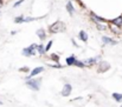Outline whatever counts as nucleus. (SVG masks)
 I'll return each instance as SVG.
<instances>
[{"label": "nucleus", "mask_w": 122, "mask_h": 107, "mask_svg": "<svg viewBox=\"0 0 122 107\" xmlns=\"http://www.w3.org/2000/svg\"><path fill=\"white\" fill-rule=\"evenodd\" d=\"M96 66H97V72L98 73H106L107 71L110 70V64L108 61H104V60H101Z\"/></svg>", "instance_id": "423d86ee"}, {"label": "nucleus", "mask_w": 122, "mask_h": 107, "mask_svg": "<svg viewBox=\"0 0 122 107\" xmlns=\"http://www.w3.org/2000/svg\"><path fill=\"white\" fill-rule=\"evenodd\" d=\"M101 41H102L103 45H110V46H115V45L119 44L117 40H115L114 38L108 36H101Z\"/></svg>", "instance_id": "0eeeda50"}, {"label": "nucleus", "mask_w": 122, "mask_h": 107, "mask_svg": "<svg viewBox=\"0 0 122 107\" xmlns=\"http://www.w3.org/2000/svg\"><path fill=\"white\" fill-rule=\"evenodd\" d=\"M17 33H18V31H12V32H11V36H15Z\"/></svg>", "instance_id": "c85d7f7f"}, {"label": "nucleus", "mask_w": 122, "mask_h": 107, "mask_svg": "<svg viewBox=\"0 0 122 107\" xmlns=\"http://www.w3.org/2000/svg\"><path fill=\"white\" fill-rule=\"evenodd\" d=\"M37 53H38L39 55H44V54H46V51H45V45H43V44L37 45Z\"/></svg>", "instance_id": "a211bd4d"}, {"label": "nucleus", "mask_w": 122, "mask_h": 107, "mask_svg": "<svg viewBox=\"0 0 122 107\" xmlns=\"http://www.w3.org/2000/svg\"><path fill=\"white\" fill-rule=\"evenodd\" d=\"M74 66H76V67H78V68H84V67H86L85 66V64H84V61L83 60H76V62H75V65Z\"/></svg>", "instance_id": "412c9836"}, {"label": "nucleus", "mask_w": 122, "mask_h": 107, "mask_svg": "<svg viewBox=\"0 0 122 107\" xmlns=\"http://www.w3.org/2000/svg\"><path fill=\"white\" fill-rule=\"evenodd\" d=\"M37 45L38 44H31L30 46L27 47H24L23 51H21V54L26 58H30V57H33L37 54Z\"/></svg>", "instance_id": "7ed1b4c3"}, {"label": "nucleus", "mask_w": 122, "mask_h": 107, "mask_svg": "<svg viewBox=\"0 0 122 107\" xmlns=\"http://www.w3.org/2000/svg\"><path fill=\"white\" fill-rule=\"evenodd\" d=\"M19 72H23V73H30V67H27V66H24V67H20L19 68Z\"/></svg>", "instance_id": "393cba45"}, {"label": "nucleus", "mask_w": 122, "mask_h": 107, "mask_svg": "<svg viewBox=\"0 0 122 107\" xmlns=\"http://www.w3.org/2000/svg\"><path fill=\"white\" fill-rule=\"evenodd\" d=\"M109 24V22H108ZM108 31H110L114 36H119L120 33H121V28H119V27H116V26H114V25H112V24H109V28H108Z\"/></svg>", "instance_id": "dca6fc26"}, {"label": "nucleus", "mask_w": 122, "mask_h": 107, "mask_svg": "<svg viewBox=\"0 0 122 107\" xmlns=\"http://www.w3.org/2000/svg\"><path fill=\"white\" fill-rule=\"evenodd\" d=\"M50 59L53 61V62H59V55L57 54V53H52V54H50Z\"/></svg>", "instance_id": "aec40b11"}, {"label": "nucleus", "mask_w": 122, "mask_h": 107, "mask_svg": "<svg viewBox=\"0 0 122 107\" xmlns=\"http://www.w3.org/2000/svg\"><path fill=\"white\" fill-rule=\"evenodd\" d=\"M0 105H2V101H0Z\"/></svg>", "instance_id": "c756f323"}, {"label": "nucleus", "mask_w": 122, "mask_h": 107, "mask_svg": "<svg viewBox=\"0 0 122 107\" xmlns=\"http://www.w3.org/2000/svg\"><path fill=\"white\" fill-rule=\"evenodd\" d=\"M71 92H72V85L69 84V82L64 84V86H63V88H62V91H61L62 97H69V95L71 94Z\"/></svg>", "instance_id": "9d476101"}, {"label": "nucleus", "mask_w": 122, "mask_h": 107, "mask_svg": "<svg viewBox=\"0 0 122 107\" xmlns=\"http://www.w3.org/2000/svg\"><path fill=\"white\" fill-rule=\"evenodd\" d=\"M41 78H31L29 80H26V86L27 88L38 92L41 89Z\"/></svg>", "instance_id": "f03ea898"}, {"label": "nucleus", "mask_w": 122, "mask_h": 107, "mask_svg": "<svg viewBox=\"0 0 122 107\" xmlns=\"http://www.w3.org/2000/svg\"><path fill=\"white\" fill-rule=\"evenodd\" d=\"M65 9H66V12H68V14H69L70 17L75 15V13H76V7H75L72 0H68V1H66V4H65Z\"/></svg>", "instance_id": "1a4fd4ad"}, {"label": "nucleus", "mask_w": 122, "mask_h": 107, "mask_svg": "<svg viewBox=\"0 0 122 107\" xmlns=\"http://www.w3.org/2000/svg\"><path fill=\"white\" fill-rule=\"evenodd\" d=\"M76 60H77L76 55H75V54H71V55H69V57L65 59V64H66L68 66H74L75 62H76Z\"/></svg>", "instance_id": "2eb2a0df"}, {"label": "nucleus", "mask_w": 122, "mask_h": 107, "mask_svg": "<svg viewBox=\"0 0 122 107\" xmlns=\"http://www.w3.org/2000/svg\"><path fill=\"white\" fill-rule=\"evenodd\" d=\"M86 67H92L96 66L100 61H101V55H96V57H91V58H86L83 60Z\"/></svg>", "instance_id": "39448f33"}, {"label": "nucleus", "mask_w": 122, "mask_h": 107, "mask_svg": "<svg viewBox=\"0 0 122 107\" xmlns=\"http://www.w3.org/2000/svg\"><path fill=\"white\" fill-rule=\"evenodd\" d=\"M89 20L92 22V24H96V22H109V20H107L106 18L98 15L96 12L94 11H89Z\"/></svg>", "instance_id": "20e7f679"}, {"label": "nucleus", "mask_w": 122, "mask_h": 107, "mask_svg": "<svg viewBox=\"0 0 122 107\" xmlns=\"http://www.w3.org/2000/svg\"><path fill=\"white\" fill-rule=\"evenodd\" d=\"M44 67L43 66H38V67H35L32 71L29 73V75H26L25 76V80H29V79H31V78H33V76H37V75H39L41 73H43L44 72Z\"/></svg>", "instance_id": "6e6552de"}, {"label": "nucleus", "mask_w": 122, "mask_h": 107, "mask_svg": "<svg viewBox=\"0 0 122 107\" xmlns=\"http://www.w3.org/2000/svg\"><path fill=\"white\" fill-rule=\"evenodd\" d=\"M50 67H52V68H63V66L59 64V62H55L53 65H51Z\"/></svg>", "instance_id": "a878e982"}, {"label": "nucleus", "mask_w": 122, "mask_h": 107, "mask_svg": "<svg viewBox=\"0 0 122 107\" xmlns=\"http://www.w3.org/2000/svg\"><path fill=\"white\" fill-rule=\"evenodd\" d=\"M77 38L81 40L82 42H86L88 41V39H89V36H88V33H86V31H84V30H81L78 33H77Z\"/></svg>", "instance_id": "4468645a"}, {"label": "nucleus", "mask_w": 122, "mask_h": 107, "mask_svg": "<svg viewBox=\"0 0 122 107\" xmlns=\"http://www.w3.org/2000/svg\"><path fill=\"white\" fill-rule=\"evenodd\" d=\"M75 1H76V4L78 5V7H80V8H82V9H85V8H86L85 4H84L82 0H75Z\"/></svg>", "instance_id": "b1692460"}, {"label": "nucleus", "mask_w": 122, "mask_h": 107, "mask_svg": "<svg viewBox=\"0 0 122 107\" xmlns=\"http://www.w3.org/2000/svg\"><path fill=\"white\" fill-rule=\"evenodd\" d=\"M4 5H5V0H0V9L4 7Z\"/></svg>", "instance_id": "cd10ccee"}, {"label": "nucleus", "mask_w": 122, "mask_h": 107, "mask_svg": "<svg viewBox=\"0 0 122 107\" xmlns=\"http://www.w3.org/2000/svg\"><path fill=\"white\" fill-rule=\"evenodd\" d=\"M66 31V25L64 21L62 20H56L55 22L50 24L47 27V33L53 36V34H58V33H63Z\"/></svg>", "instance_id": "f257e3e1"}, {"label": "nucleus", "mask_w": 122, "mask_h": 107, "mask_svg": "<svg viewBox=\"0 0 122 107\" xmlns=\"http://www.w3.org/2000/svg\"><path fill=\"white\" fill-rule=\"evenodd\" d=\"M109 24H112V25H114V26H116V27L122 30V15H119V17L109 20Z\"/></svg>", "instance_id": "ddd939ff"}, {"label": "nucleus", "mask_w": 122, "mask_h": 107, "mask_svg": "<svg viewBox=\"0 0 122 107\" xmlns=\"http://www.w3.org/2000/svg\"><path fill=\"white\" fill-rule=\"evenodd\" d=\"M94 25H95L96 30L100 31V32L108 31V28H109V24H108V22H96V24H94Z\"/></svg>", "instance_id": "f8f14e48"}, {"label": "nucleus", "mask_w": 122, "mask_h": 107, "mask_svg": "<svg viewBox=\"0 0 122 107\" xmlns=\"http://www.w3.org/2000/svg\"><path fill=\"white\" fill-rule=\"evenodd\" d=\"M13 22L17 24V25H20V24H25V15L20 14V15H17L14 19H13Z\"/></svg>", "instance_id": "f3484780"}, {"label": "nucleus", "mask_w": 122, "mask_h": 107, "mask_svg": "<svg viewBox=\"0 0 122 107\" xmlns=\"http://www.w3.org/2000/svg\"><path fill=\"white\" fill-rule=\"evenodd\" d=\"M24 2H25V0H17L15 2H13L12 7H13V8H18V7H19L20 5H23Z\"/></svg>", "instance_id": "4be33fe9"}, {"label": "nucleus", "mask_w": 122, "mask_h": 107, "mask_svg": "<svg viewBox=\"0 0 122 107\" xmlns=\"http://www.w3.org/2000/svg\"><path fill=\"white\" fill-rule=\"evenodd\" d=\"M36 36H38V39H39V40H41V41L46 40V39H47V36H49L47 30H44V28H38V30L36 31Z\"/></svg>", "instance_id": "9b49d317"}, {"label": "nucleus", "mask_w": 122, "mask_h": 107, "mask_svg": "<svg viewBox=\"0 0 122 107\" xmlns=\"http://www.w3.org/2000/svg\"><path fill=\"white\" fill-rule=\"evenodd\" d=\"M112 97H113V99H114L116 103H121V101H122V93L114 92V93L112 94Z\"/></svg>", "instance_id": "6ab92c4d"}, {"label": "nucleus", "mask_w": 122, "mask_h": 107, "mask_svg": "<svg viewBox=\"0 0 122 107\" xmlns=\"http://www.w3.org/2000/svg\"><path fill=\"white\" fill-rule=\"evenodd\" d=\"M71 42H72V45H74L75 47H77V48H78V45H77V42L75 41V39H71Z\"/></svg>", "instance_id": "bb28decb"}, {"label": "nucleus", "mask_w": 122, "mask_h": 107, "mask_svg": "<svg viewBox=\"0 0 122 107\" xmlns=\"http://www.w3.org/2000/svg\"><path fill=\"white\" fill-rule=\"evenodd\" d=\"M120 107H122V105H121V106H120Z\"/></svg>", "instance_id": "7c9ffc66"}, {"label": "nucleus", "mask_w": 122, "mask_h": 107, "mask_svg": "<svg viewBox=\"0 0 122 107\" xmlns=\"http://www.w3.org/2000/svg\"><path fill=\"white\" fill-rule=\"evenodd\" d=\"M52 45H53V40H49V42L45 45V51H46V53L51 49V47H52Z\"/></svg>", "instance_id": "5701e85b"}]
</instances>
